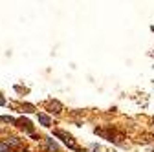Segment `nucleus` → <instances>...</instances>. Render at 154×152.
<instances>
[{
  "label": "nucleus",
  "mask_w": 154,
  "mask_h": 152,
  "mask_svg": "<svg viewBox=\"0 0 154 152\" xmlns=\"http://www.w3.org/2000/svg\"><path fill=\"white\" fill-rule=\"evenodd\" d=\"M48 108H50V112H55V114H59V112L63 110L61 103H57V101H50V103H48Z\"/></svg>",
  "instance_id": "f03ea898"
},
{
  "label": "nucleus",
  "mask_w": 154,
  "mask_h": 152,
  "mask_svg": "<svg viewBox=\"0 0 154 152\" xmlns=\"http://www.w3.org/2000/svg\"><path fill=\"white\" fill-rule=\"evenodd\" d=\"M38 121H41L42 126H50V125H51V119L46 116V114H38Z\"/></svg>",
  "instance_id": "7ed1b4c3"
},
{
  "label": "nucleus",
  "mask_w": 154,
  "mask_h": 152,
  "mask_svg": "<svg viewBox=\"0 0 154 152\" xmlns=\"http://www.w3.org/2000/svg\"><path fill=\"white\" fill-rule=\"evenodd\" d=\"M0 121H2V123H17L11 116H2V117H0Z\"/></svg>",
  "instance_id": "423d86ee"
},
{
  "label": "nucleus",
  "mask_w": 154,
  "mask_h": 152,
  "mask_svg": "<svg viewBox=\"0 0 154 152\" xmlns=\"http://www.w3.org/2000/svg\"><path fill=\"white\" fill-rule=\"evenodd\" d=\"M17 123H18V125H20V126H22V128H26V130H28V132H31V130H33V126H31V123H29V121H28V119H24V117H22V119H18V121H17Z\"/></svg>",
  "instance_id": "20e7f679"
},
{
  "label": "nucleus",
  "mask_w": 154,
  "mask_h": 152,
  "mask_svg": "<svg viewBox=\"0 0 154 152\" xmlns=\"http://www.w3.org/2000/svg\"><path fill=\"white\" fill-rule=\"evenodd\" d=\"M48 150H51V152H57V150H59V147H57V143H55L53 139H48Z\"/></svg>",
  "instance_id": "39448f33"
},
{
  "label": "nucleus",
  "mask_w": 154,
  "mask_h": 152,
  "mask_svg": "<svg viewBox=\"0 0 154 152\" xmlns=\"http://www.w3.org/2000/svg\"><path fill=\"white\" fill-rule=\"evenodd\" d=\"M55 136H59V138H63V141L70 147V148H73V150H77L79 147H77L75 143H73V138L70 136V134H66V132H63V130H55Z\"/></svg>",
  "instance_id": "f257e3e1"
},
{
  "label": "nucleus",
  "mask_w": 154,
  "mask_h": 152,
  "mask_svg": "<svg viewBox=\"0 0 154 152\" xmlns=\"http://www.w3.org/2000/svg\"><path fill=\"white\" fill-rule=\"evenodd\" d=\"M9 143H11V145H18V139H17V138H11V139H8L6 145H9Z\"/></svg>",
  "instance_id": "6e6552de"
},
{
  "label": "nucleus",
  "mask_w": 154,
  "mask_h": 152,
  "mask_svg": "<svg viewBox=\"0 0 154 152\" xmlns=\"http://www.w3.org/2000/svg\"><path fill=\"white\" fill-rule=\"evenodd\" d=\"M0 152H11V150H9V147L6 143H0Z\"/></svg>",
  "instance_id": "0eeeda50"
}]
</instances>
